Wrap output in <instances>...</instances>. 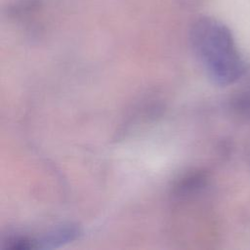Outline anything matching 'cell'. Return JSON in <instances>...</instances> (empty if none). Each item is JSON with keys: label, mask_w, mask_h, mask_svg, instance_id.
Listing matches in <instances>:
<instances>
[{"label": "cell", "mask_w": 250, "mask_h": 250, "mask_svg": "<svg viewBox=\"0 0 250 250\" xmlns=\"http://www.w3.org/2000/svg\"><path fill=\"white\" fill-rule=\"evenodd\" d=\"M190 43L208 77L217 85L237 81L245 71V62L229 28L217 19L201 17L190 28Z\"/></svg>", "instance_id": "cell-1"}, {"label": "cell", "mask_w": 250, "mask_h": 250, "mask_svg": "<svg viewBox=\"0 0 250 250\" xmlns=\"http://www.w3.org/2000/svg\"><path fill=\"white\" fill-rule=\"evenodd\" d=\"M81 233L80 228L74 225H62L37 233H14L5 240V248L10 250L52 249L76 239Z\"/></svg>", "instance_id": "cell-2"}]
</instances>
